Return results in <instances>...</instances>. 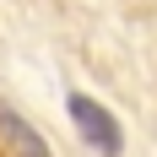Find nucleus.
Segmentation results:
<instances>
[{
    "instance_id": "1",
    "label": "nucleus",
    "mask_w": 157,
    "mask_h": 157,
    "mask_svg": "<svg viewBox=\"0 0 157 157\" xmlns=\"http://www.w3.org/2000/svg\"><path fill=\"white\" fill-rule=\"evenodd\" d=\"M65 109H71V125L81 130V141H87V146H98L103 157H119V152H125V130H119V119H114L92 92H71V98H65Z\"/></svg>"
},
{
    "instance_id": "2",
    "label": "nucleus",
    "mask_w": 157,
    "mask_h": 157,
    "mask_svg": "<svg viewBox=\"0 0 157 157\" xmlns=\"http://www.w3.org/2000/svg\"><path fill=\"white\" fill-rule=\"evenodd\" d=\"M0 136H6V146H11L16 157H49L44 136H38V130H33L16 109H0Z\"/></svg>"
}]
</instances>
